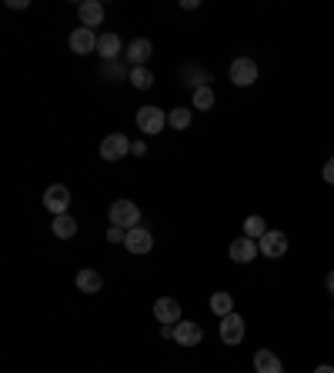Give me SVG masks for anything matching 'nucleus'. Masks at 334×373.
Instances as JSON below:
<instances>
[{
  "label": "nucleus",
  "instance_id": "obj_1",
  "mask_svg": "<svg viewBox=\"0 0 334 373\" xmlns=\"http://www.w3.org/2000/svg\"><path fill=\"white\" fill-rule=\"evenodd\" d=\"M107 217H110V227H124V230L140 227V210H137L134 200H114Z\"/></svg>",
  "mask_w": 334,
  "mask_h": 373
},
{
  "label": "nucleus",
  "instance_id": "obj_2",
  "mask_svg": "<svg viewBox=\"0 0 334 373\" xmlns=\"http://www.w3.org/2000/svg\"><path fill=\"white\" fill-rule=\"evenodd\" d=\"M164 123H167V114L161 110V107L147 104V107H140V110H137V127H140V134H147V137L161 134V130H164Z\"/></svg>",
  "mask_w": 334,
  "mask_h": 373
},
{
  "label": "nucleus",
  "instance_id": "obj_3",
  "mask_svg": "<svg viewBox=\"0 0 334 373\" xmlns=\"http://www.w3.org/2000/svg\"><path fill=\"white\" fill-rule=\"evenodd\" d=\"M131 147H134V144L127 140V134H107L104 140H101V157L114 164V160H124V157L131 153Z\"/></svg>",
  "mask_w": 334,
  "mask_h": 373
},
{
  "label": "nucleus",
  "instance_id": "obj_4",
  "mask_svg": "<svg viewBox=\"0 0 334 373\" xmlns=\"http://www.w3.org/2000/svg\"><path fill=\"white\" fill-rule=\"evenodd\" d=\"M228 74H231V84H234V87H251V84L258 80V63L251 57H238L231 63Z\"/></svg>",
  "mask_w": 334,
  "mask_h": 373
},
{
  "label": "nucleus",
  "instance_id": "obj_5",
  "mask_svg": "<svg viewBox=\"0 0 334 373\" xmlns=\"http://www.w3.org/2000/svg\"><path fill=\"white\" fill-rule=\"evenodd\" d=\"M44 207H47V213H54V217L67 213V207H71V190H67L64 183H54V187H47Z\"/></svg>",
  "mask_w": 334,
  "mask_h": 373
},
{
  "label": "nucleus",
  "instance_id": "obj_6",
  "mask_svg": "<svg viewBox=\"0 0 334 373\" xmlns=\"http://www.w3.org/2000/svg\"><path fill=\"white\" fill-rule=\"evenodd\" d=\"M124 247L131 250V254H151L154 250V234L151 230H144V227H134V230H127V240H124Z\"/></svg>",
  "mask_w": 334,
  "mask_h": 373
},
{
  "label": "nucleus",
  "instance_id": "obj_7",
  "mask_svg": "<svg viewBox=\"0 0 334 373\" xmlns=\"http://www.w3.org/2000/svg\"><path fill=\"white\" fill-rule=\"evenodd\" d=\"M154 320H161L167 327H174V323H181V303L174 297H161L154 303Z\"/></svg>",
  "mask_w": 334,
  "mask_h": 373
},
{
  "label": "nucleus",
  "instance_id": "obj_8",
  "mask_svg": "<svg viewBox=\"0 0 334 373\" xmlns=\"http://www.w3.org/2000/svg\"><path fill=\"white\" fill-rule=\"evenodd\" d=\"M221 340H224L228 347H238L244 340V320L238 314L221 317Z\"/></svg>",
  "mask_w": 334,
  "mask_h": 373
},
{
  "label": "nucleus",
  "instance_id": "obj_9",
  "mask_svg": "<svg viewBox=\"0 0 334 373\" xmlns=\"http://www.w3.org/2000/svg\"><path fill=\"white\" fill-rule=\"evenodd\" d=\"M258 247L264 257H284L288 254V237H284L281 230H268V234L258 240Z\"/></svg>",
  "mask_w": 334,
  "mask_h": 373
},
{
  "label": "nucleus",
  "instance_id": "obj_10",
  "mask_svg": "<svg viewBox=\"0 0 334 373\" xmlns=\"http://www.w3.org/2000/svg\"><path fill=\"white\" fill-rule=\"evenodd\" d=\"M201 337H204V330L194 323V320H181V323H174V344L181 347H198Z\"/></svg>",
  "mask_w": 334,
  "mask_h": 373
},
{
  "label": "nucleus",
  "instance_id": "obj_11",
  "mask_svg": "<svg viewBox=\"0 0 334 373\" xmlns=\"http://www.w3.org/2000/svg\"><path fill=\"white\" fill-rule=\"evenodd\" d=\"M97 30H91V27H77L74 33H71V50L74 54H94L97 50Z\"/></svg>",
  "mask_w": 334,
  "mask_h": 373
},
{
  "label": "nucleus",
  "instance_id": "obj_12",
  "mask_svg": "<svg viewBox=\"0 0 334 373\" xmlns=\"http://www.w3.org/2000/svg\"><path fill=\"white\" fill-rule=\"evenodd\" d=\"M258 240H251V237H238L234 240V243H231V260H234V264H251V260H254V257H258Z\"/></svg>",
  "mask_w": 334,
  "mask_h": 373
},
{
  "label": "nucleus",
  "instance_id": "obj_13",
  "mask_svg": "<svg viewBox=\"0 0 334 373\" xmlns=\"http://www.w3.org/2000/svg\"><path fill=\"white\" fill-rule=\"evenodd\" d=\"M77 17H80V27H101L104 24V7L97 3V0H84L80 7H77Z\"/></svg>",
  "mask_w": 334,
  "mask_h": 373
},
{
  "label": "nucleus",
  "instance_id": "obj_14",
  "mask_svg": "<svg viewBox=\"0 0 334 373\" xmlns=\"http://www.w3.org/2000/svg\"><path fill=\"white\" fill-rule=\"evenodd\" d=\"M151 54H154V44L147 37H137V40L127 44V60H131L134 67H144V63L151 60Z\"/></svg>",
  "mask_w": 334,
  "mask_h": 373
},
{
  "label": "nucleus",
  "instance_id": "obj_15",
  "mask_svg": "<svg viewBox=\"0 0 334 373\" xmlns=\"http://www.w3.org/2000/svg\"><path fill=\"white\" fill-rule=\"evenodd\" d=\"M101 287H104V277H101L97 270L84 267L77 273V290H80V294H101Z\"/></svg>",
  "mask_w": 334,
  "mask_h": 373
},
{
  "label": "nucleus",
  "instance_id": "obj_16",
  "mask_svg": "<svg viewBox=\"0 0 334 373\" xmlns=\"http://www.w3.org/2000/svg\"><path fill=\"white\" fill-rule=\"evenodd\" d=\"M254 370L258 373H284V367H281L277 353H271V350H258V353H254Z\"/></svg>",
  "mask_w": 334,
  "mask_h": 373
},
{
  "label": "nucleus",
  "instance_id": "obj_17",
  "mask_svg": "<svg viewBox=\"0 0 334 373\" xmlns=\"http://www.w3.org/2000/svg\"><path fill=\"white\" fill-rule=\"evenodd\" d=\"M97 54L104 60H117L121 57V37L117 33H101V40H97Z\"/></svg>",
  "mask_w": 334,
  "mask_h": 373
},
{
  "label": "nucleus",
  "instance_id": "obj_18",
  "mask_svg": "<svg viewBox=\"0 0 334 373\" xmlns=\"http://www.w3.org/2000/svg\"><path fill=\"white\" fill-rule=\"evenodd\" d=\"M77 234V220L71 213H61V217H54V237L61 240H71Z\"/></svg>",
  "mask_w": 334,
  "mask_h": 373
},
{
  "label": "nucleus",
  "instance_id": "obj_19",
  "mask_svg": "<svg viewBox=\"0 0 334 373\" xmlns=\"http://www.w3.org/2000/svg\"><path fill=\"white\" fill-rule=\"evenodd\" d=\"M211 310L217 317L234 314V297H231V294H224V290H221V294H214V297H211Z\"/></svg>",
  "mask_w": 334,
  "mask_h": 373
},
{
  "label": "nucleus",
  "instance_id": "obj_20",
  "mask_svg": "<svg viewBox=\"0 0 334 373\" xmlns=\"http://www.w3.org/2000/svg\"><path fill=\"white\" fill-rule=\"evenodd\" d=\"M167 123H170L174 130H187V127H191V110H187V107H174V110L167 114Z\"/></svg>",
  "mask_w": 334,
  "mask_h": 373
},
{
  "label": "nucleus",
  "instance_id": "obj_21",
  "mask_svg": "<svg viewBox=\"0 0 334 373\" xmlns=\"http://www.w3.org/2000/svg\"><path fill=\"white\" fill-rule=\"evenodd\" d=\"M264 234H268V227H264V220H261V217H247V220H244V237L261 240Z\"/></svg>",
  "mask_w": 334,
  "mask_h": 373
},
{
  "label": "nucleus",
  "instance_id": "obj_22",
  "mask_svg": "<svg viewBox=\"0 0 334 373\" xmlns=\"http://www.w3.org/2000/svg\"><path fill=\"white\" fill-rule=\"evenodd\" d=\"M131 84H134L137 90H147L154 84V74L147 67H134V70H131Z\"/></svg>",
  "mask_w": 334,
  "mask_h": 373
},
{
  "label": "nucleus",
  "instance_id": "obj_23",
  "mask_svg": "<svg viewBox=\"0 0 334 373\" xmlns=\"http://www.w3.org/2000/svg\"><path fill=\"white\" fill-rule=\"evenodd\" d=\"M194 107H198V110H211V107H214V90H211V84H208V87H198V90H194Z\"/></svg>",
  "mask_w": 334,
  "mask_h": 373
},
{
  "label": "nucleus",
  "instance_id": "obj_24",
  "mask_svg": "<svg viewBox=\"0 0 334 373\" xmlns=\"http://www.w3.org/2000/svg\"><path fill=\"white\" fill-rule=\"evenodd\" d=\"M107 240H110V243H124V240H127V230H124V227H110V230H107Z\"/></svg>",
  "mask_w": 334,
  "mask_h": 373
},
{
  "label": "nucleus",
  "instance_id": "obj_25",
  "mask_svg": "<svg viewBox=\"0 0 334 373\" xmlns=\"http://www.w3.org/2000/svg\"><path fill=\"white\" fill-rule=\"evenodd\" d=\"M324 180H328V183H334V157L324 164Z\"/></svg>",
  "mask_w": 334,
  "mask_h": 373
},
{
  "label": "nucleus",
  "instance_id": "obj_26",
  "mask_svg": "<svg viewBox=\"0 0 334 373\" xmlns=\"http://www.w3.org/2000/svg\"><path fill=\"white\" fill-rule=\"evenodd\" d=\"M27 3H31V0H7V7H10V10H24Z\"/></svg>",
  "mask_w": 334,
  "mask_h": 373
},
{
  "label": "nucleus",
  "instance_id": "obj_27",
  "mask_svg": "<svg viewBox=\"0 0 334 373\" xmlns=\"http://www.w3.org/2000/svg\"><path fill=\"white\" fill-rule=\"evenodd\" d=\"M314 373H334L331 363H321V367H314Z\"/></svg>",
  "mask_w": 334,
  "mask_h": 373
},
{
  "label": "nucleus",
  "instance_id": "obj_28",
  "mask_svg": "<svg viewBox=\"0 0 334 373\" xmlns=\"http://www.w3.org/2000/svg\"><path fill=\"white\" fill-rule=\"evenodd\" d=\"M328 294H334V270L328 273Z\"/></svg>",
  "mask_w": 334,
  "mask_h": 373
}]
</instances>
